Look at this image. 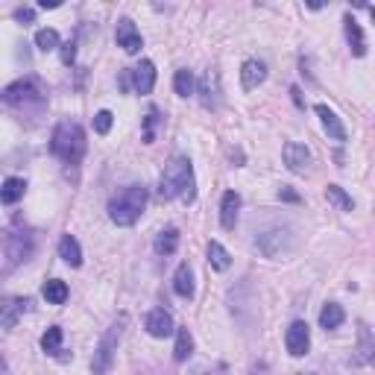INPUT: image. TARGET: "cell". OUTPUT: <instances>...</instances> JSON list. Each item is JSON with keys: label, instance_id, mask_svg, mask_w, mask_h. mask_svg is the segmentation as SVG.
Listing matches in <instances>:
<instances>
[{"label": "cell", "instance_id": "3", "mask_svg": "<svg viewBox=\"0 0 375 375\" xmlns=\"http://www.w3.org/2000/svg\"><path fill=\"white\" fill-rule=\"evenodd\" d=\"M147 208V188L144 185H129L109 203V220L114 226H132Z\"/></svg>", "mask_w": 375, "mask_h": 375}, {"label": "cell", "instance_id": "16", "mask_svg": "<svg viewBox=\"0 0 375 375\" xmlns=\"http://www.w3.org/2000/svg\"><path fill=\"white\" fill-rule=\"evenodd\" d=\"M30 308V299H15V296H6L4 305H0V326H4V331H12L18 317Z\"/></svg>", "mask_w": 375, "mask_h": 375}, {"label": "cell", "instance_id": "9", "mask_svg": "<svg viewBox=\"0 0 375 375\" xmlns=\"http://www.w3.org/2000/svg\"><path fill=\"white\" fill-rule=\"evenodd\" d=\"M285 346H287V352L293 355V358H302V355L308 352V346H311V328H308V323H302V320L290 323V328L285 334Z\"/></svg>", "mask_w": 375, "mask_h": 375}, {"label": "cell", "instance_id": "32", "mask_svg": "<svg viewBox=\"0 0 375 375\" xmlns=\"http://www.w3.org/2000/svg\"><path fill=\"white\" fill-rule=\"evenodd\" d=\"M112 121H114V114H112L109 109H100V112L94 114V132H97V135H109Z\"/></svg>", "mask_w": 375, "mask_h": 375}, {"label": "cell", "instance_id": "39", "mask_svg": "<svg viewBox=\"0 0 375 375\" xmlns=\"http://www.w3.org/2000/svg\"><path fill=\"white\" fill-rule=\"evenodd\" d=\"M290 94H293V103H296V106H302V97H299V88H290Z\"/></svg>", "mask_w": 375, "mask_h": 375}, {"label": "cell", "instance_id": "1", "mask_svg": "<svg viewBox=\"0 0 375 375\" xmlns=\"http://www.w3.org/2000/svg\"><path fill=\"white\" fill-rule=\"evenodd\" d=\"M196 179H194V165L185 155H176L170 159L162 170V179H159V196L162 200H176V196H182V200H194L196 196Z\"/></svg>", "mask_w": 375, "mask_h": 375}, {"label": "cell", "instance_id": "26", "mask_svg": "<svg viewBox=\"0 0 375 375\" xmlns=\"http://www.w3.org/2000/svg\"><path fill=\"white\" fill-rule=\"evenodd\" d=\"M208 264H211L217 273H226V270L232 267V255L226 252L223 244H217V241L208 244Z\"/></svg>", "mask_w": 375, "mask_h": 375}, {"label": "cell", "instance_id": "10", "mask_svg": "<svg viewBox=\"0 0 375 375\" xmlns=\"http://www.w3.org/2000/svg\"><path fill=\"white\" fill-rule=\"evenodd\" d=\"M282 155H285V165H287V170L290 173H308L311 170V150L305 147V144H299V141H287L285 144V150H282Z\"/></svg>", "mask_w": 375, "mask_h": 375}, {"label": "cell", "instance_id": "5", "mask_svg": "<svg viewBox=\"0 0 375 375\" xmlns=\"http://www.w3.org/2000/svg\"><path fill=\"white\" fill-rule=\"evenodd\" d=\"M124 323L126 317L117 320L103 338H100V346L94 349V358H91V372L94 375H109L112 364H114V352H117V340H121V331H124Z\"/></svg>", "mask_w": 375, "mask_h": 375}, {"label": "cell", "instance_id": "11", "mask_svg": "<svg viewBox=\"0 0 375 375\" xmlns=\"http://www.w3.org/2000/svg\"><path fill=\"white\" fill-rule=\"evenodd\" d=\"M114 38H117V47H124L126 53H138L144 47V38H141V32H138V27L129 21V18H121V21H117Z\"/></svg>", "mask_w": 375, "mask_h": 375}, {"label": "cell", "instance_id": "13", "mask_svg": "<svg viewBox=\"0 0 375 375\" xmlns=\"http://www.w3.org/2000/svg\"><path fill=\"white\" fill-rule=\"evenodd\" d=\"M314 112L320 114L323 129L328 132V138H331V141H346V126H343V121L338 117V112H334V109H328L326 103H317V106H314Z\"/></svg>", "mask_w": 375, "mask_h": 375}, {"label": "cell", "instance_id": "4", "mask_svg": "<svg viewBox=\"0 0 375 375\" xmlns=\"http://www.w3.org/2000/svg\"><path fill=\"white\" fill-rule=\"evenodd\" d=\"M32 249H35V244H32L30 232H6V238H4V275H9L24 261H30Z\"/></svg>", "mask_w": 375, "mask_h": 375}, {"label": "cell", "instance_id": "19", "mask_svg": "<svg viewBox=\"0 0 375 375\" xmlns=\"http://www.w3.org/2000/svg\"><path fill=\"white\" fill-rule=\"evenodd\" d=\"M343 30H346V42H349V50H352V56H367V38H364V30H361V24L355 21L352 15H346L343 18Z\"/></svg>", "mask_w": 375, "mask_h": 375}, {"label": "cell", "instance_id": "24", "mask_svg": "<svg viewBox=\"0 0 375 375\" xmlns=\"http://www.w3.org/2000/svg\"><path fill=\"white\" fill-rule=\"evenodd\" d=\"M343 320H346V311H343L338 302H328V305H323V311H320V326H323L326 331H331V328H340V326H343Z\"/></svg>", "mask_w": 375, "mask_h": 375}, {"label": "cell", "instance_id": "37", "mask_svg": "<svg viewBox=\"0 0 375 375\" xmlns=\"http://www.w3.org/2000/svg\"><path fill=\"white\" fill-rule=\"evenodd\" d=\"M196 375H229V367H226V364H217L214 369H208V372H196Z\"/></svg>", "mask_w": 375, "mask_h": 375}, {"label": "cell", "instance_id": "14", "mask_svg": "<svg viewBox=\"0 0 375 375\" xmlns=\"http://www.w3.org/2000/svg\"><path fill=\"white\" fill-rule=\"evenodd\" d=\"M147 331L153 334V338H170V334L176 331V326H173V317H170V311H165V308H153L150 314H147Z\"/></svg>", "mask_w": 375, "mask_h": 375}, {"label": "cell", "instance_id": "36", "mask_svg": "<svg viewBox=\"0 0 375 375\" xmlns=\"http://www.w3.org/2000/svg\"><path fill=\"white\" fill-rule=\"evenodd\" d=\"M279 196H282L285 203H299V194L290 191V188H282V191H279Z\"/></svg>", "mask_w": 375, "mask_h": 375}, {"label": "cell", "instance_id": "28", "mask_svg": "<svg viewBox=\"0 0 375 375\" xmlns=\"http://www.w3.org/2000/svg\"><path fill=\"white\" fill-rule=\"evenodd\" d=\"M173 88H176V94H179V97H191L196 91L194 73L188 68H179V71H176V76H173Z\"/></svg>", "mask_w": 375, "mask_h": 375}, {"label": "cell", "instance_id": "18", "mask_svg": "<svg viewBox=\"0 0 375 375\" xmlns=\"http://www.w3.org/2000/svg\"><path fill=\"white\" fill-rule=\"evenodd\" d=\"M238 214H241V194L238 191H226L223 200H220V223H223V229H234Z\"/></svg>", "mask_w": 375, "mask_h": 375}, {"label": "cell", "instance_id": "31", "mask_svg": "<svg viewBox=\"0 0 375 375\" xmlns=\"http://www.w3.org/2000/svg\"><path fill=\"white\" fill-rule=\"evenodd\" d=\"M326 200H328L331 206H338L340 211H352V196H349L340 185H328V188H326Z\"/></svg>", "mask_w": 375, "mask_h": 375}, {"label": "cell", "instance_id": "29", "mask_svg": "<svg viewBox=\"0 0 375 375\" xmlns=\"http://www.w3.org/2000/svg\"><path fill=\"white\" fill-rule=\"evenodd\" d=\"M42 349L47 355H53V358H59V352H62V328L59 326H50L44 331V338H42Z\"/></svg>", "mask_w": 375, "mask_h": 375}, {"label": "cell", "instance_id": "20", "mask_svg": "<svg viewBox=\"0 0 375 375\" xmlns=\"http://www.w3.org/2000/svg\"><path fill=\"white\" fill-rule=\"evenodd\" d=\"M59 258H62L65 264H71V267L83 264V246L73 234H62V241H59Z\"/></svg>", "mask_w": 375, "mask_h": 375}, {"label": "cell", "instance_id": "34", "mask_svg": "<svg viewBox=\"0 0 375 375\" xmlns=\"http://www.w3.org/2000/svg\"><path fill=\"white\" fill-rule=\"evenodd\" d=\"M73 59H76V42H65L62 44V62L73 65Z\"/></svg>", "mask_w": 375, "mask_h": 375}, {"label": "cell", "instance_id": "30", "mask_svg": "<svg viewBox=\"0 0 375 375\" xmlns=\"http://www.w3.org/2000/svg\"><path fill=\"white\" fill-rule=\"evenodd\" d=\"M35 47L42 50V53H50V50H56V47H62V44H59V32L50 30V27L38 30V32H35Z\"/></svg>", "mask_w": 375, "mask_h": 375}, {"label": "cell", "instance_id": "2", "mask_svg": "<svg viewBox=\"0 0 375 375\" xmlns=\"http://www.w3.org/2000/svg\"><path fill=\"white\" fill-rule=\"evenodd\" d=\"M85 129L76 124V121H62L56 129H53V138H50V150L56 159H62L65 165H76V162H83V155H85Z\"/></svg>", "mask_w": 375, "mask_h": 375}, {"label": "cell", "instance_id": "6", "mask_svg": "<svg viewBox=\"0 0 375 375\" xmlns=\"http://www.w3.org/2000/svg\"><path fill=\"white\" fill-rule=\"evenodd\" d=\"M4 103L6 106H27V103L42 106L44 103V88L35 76H24V80H18V83L4 88Z\"/></svg>", "mask_w": 375, "mask_h": 375}, {"label": "cell", "instance_id": "15", "mask_svg": "<svg viewBox=\"0 0 375 375\" xmlns=\"http://www.w3.org/2000/svg\"><path fill=\"white\" fill-rule=\"evenodd\" d=\"M264 80H267V65L258 62V59H246L244 68H241V85H244V91H255Z\"/></svg>", "mask_w": 375, "mask_h": 375}, {"label": "cell", "instance_id": "21", "mask_svg": "<svg viewBox=\"0 0 375 375\" xmlns=\"http://www.w3.org/2000/svg\"><path fill=\"white\" fill-rule=\"evenodd\" d=\"M173 290L176 296L182 299H194V273H191V264H179L173 273Z\"/></svg>", "mask_w": 375, "mask_h": 375}, {"label": "cell", "instance_id": "25", "mask_svg": "<svg viewBox=\"0 0 375 375\" xmlns=\"http://www.w3.org/2000/svg\"><path fill=\"white\" fill-rule=\"evenodd\" d=\"M42 293H44V299L50 305H65L68 302V285L62 279H47L44 287H42Z\"/></svg>", "mask_w": 375, "mask_h": 375}, {"label": "cell", "instance_id": "38", "mask_svg": "<svg viewBox=\"0 0 375 375\" xmlns=\"http://www.w3.org/2000/svg\"><path fill=\"white\" fill-rule=\"evenodd\" d=\"M38 6H42V9H59V0H42Z\"/></svg>", "mask_w": 375, "mask_h": 375}, {"label": "cell", "instance_id": "7", "mask_svg": "<svg viewBox=\"0 0 375 375\" xmlns=\"http://www.w3.org/2000/svg\"><path fill=\"white\" fill-rule=\"evenodd\" d=\"M290 244H293L290 229H285V226H273L255 238V246H258L264 258H279V255H285L290 249Z\"/></svg>", "mask_w": 375, "mask_h": 375}, {"label": "cell", "instance_id": "12", "mask_svg": "<svg viewBox=\"0 0 375 375\" xmlns=\"http://www.w3.org/2000/svg\"><path fill=\"white\" fill-rule=\"evenodd\" d=\"M355 361L361 367L375 364V334L369 331L367 323H358V346H355Z\"/></svg>", "mask_w": 375, "mask_h": 375}, {"label": "cell", "instance_id": "40", "mask_svg": "<svg viewBox=\"0 0 375 375\" xmlns=\"http://www.w3.org/2000/svg\"><path fill=\"white\" fill-rule=\"evenodd\" d=\"M369 15H372V21H375V6H372V9H369Z\"/></svg>", "mask_w": 375, "mask_h": 375}, {"label": "cell", "instance_id": "22", "mask_svg": "<svg viewBox=\"0 0 375 375\" xmlns=\"http://www.w3.org/2000/svg\"><path fill=\"white\" fill-rule=\"evenodd\" d=\"M24 191H27V182L21 176H9L4 182V188H0V200H4V206H15L24 196Z\"/></svg>", "mask_w": 375, "mask_h": 375}, {"label": "cell", "instance_id": "27", "mask_svg": "<svg viewBox=\"0 0 375 375\" xmlns=\"http://www.w3.org/2000/svg\"><path fill=\"white\" fill-rule=\"evenodd\" d=\"M153 249L159 252V255H173L176 249H179V232H176V229H165V232H159V238H155Z\"/></svg>", "mask_w": 375, "mask_h": 375}, {"label": "cell", "instance_id": "17", "mask_svg": "<svg viewBox=\"0 0 375 375\" xmlns=\"http://www.w3.org/2000/svg\"><path fill=\"white\" fill-rule=\"evenodd\" d=\"M132 88L135 94H150L155 88V65L144 59L138 68H132Z\"/></svg>", "mask_w": 375, "mask_h": 375}, {"label": "cell", "instance_id": "35", "mask_svg": "<svg viewBox=\"0 0 375 375\" xmlns=\"http://www.w3.org/2000/svg\"><path fill=\"white\" fill-rule=\"evenodd\" d=\"M32 18H35L32 9H15V21H27V24H32Z\"/></svg>", "mask_w": 375, "mask_h": 375}, {"label": "cell", "instance_id": "8", "mask_svg": "<svg viewBox=\"0 0 375 375\" xmlns=\"http://www.w3.org/2000/svg\"><path fill=\"white\" fill-rule=\"evenodd\" d=\"M196 91H200V103L206 109H217L220 106V97H223V88H220V73H217L214 68H208L203 73L200 85H196Z\"/></svg>", "mask_w": 375, "mask_h": 375}, {"label": "cell", "instance_id": "33", "mask_svg": "<svg viewBox=\"0 0 375 375\" xmlns=\"http://www.w3.org/2000/svg\"><path fill=\"white\" fill-rule=\"evenodd\" d=\"M155 124H159V109H150L144 117V144L155 141Z\"/></svg>", "mask_w": 375, "mask_h": 375}, {"label": "cell", "instance_id": "23", "mask_svg": "<svg viewBox=\"0 0 375 375\" xmlns=\"http://www.w3.org/2000/svg\"><path fill=\"white\" fill-rule=\"evenodd\" d=\"M194 355V338L188 328H176V346H173V361L176 364H185Z\"/></svg>", "mask_w": 375, "mask_h": 375}]
</instances>
